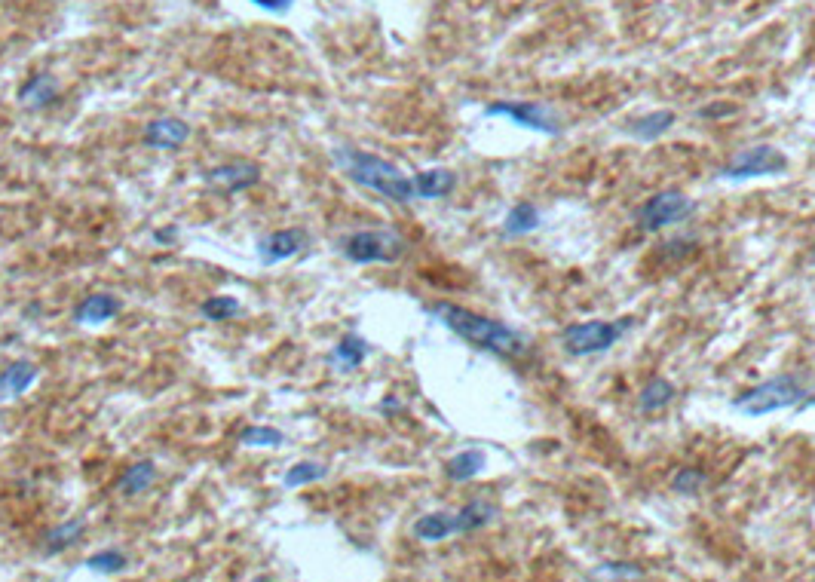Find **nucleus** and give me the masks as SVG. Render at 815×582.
Wrapping results in <instances>:
<instances>
[{
  "label": "nucleus",
  "instance_id": "1",
  "mask_svg": "<svg viewBox=\"0 0 815 582\" xmlns=\"http://www.w3.org/2000/svg\"><path fill=\"white\" fill-rule=\"evenodd\" d=\"M429 313H433L448 331H454L457 337H463L466 344L485 350V353L506 356V359H515V356L527 353V341H524V337L515 328H509L506 322H500V319L482 316V313L457 307V304H436Z\"/></svg>",
  "mask_w": 815,
  "mask_h": 582
},
{
  "label": "nucleus",
  "instance_id": "2",
  "mask_svg": "<svg viewBox=\"0 0 815 582\" xmlns=\"http://www.w3.org/2000/svg\"><path fill=\"white\" fill-rule=\"evenodd\" d=\"M334 157H338V163L344 166V172L356 184L380 193V197H387L393 203H411L417 197V193H414V178H408L390 160H383L377 154H368V151H356V148H338V151H334Z\"/></svg>",
  "mask_w": 815,
  "mask_h": 582
},
{
  "label": "nucleus",
  "instance_id": "3",
  "mask_svg": "<svg viewBox=\"0 0 815 582\" xmlns=\"http://www.w3.org/2000/svg\"><path fill=\"white\" fill-rule=\"evenodd\" d=\"M806 396H809V390H806L803 377L779 374V377H770V380L751 386V390H745L742 396H736L733 411H742L745 417H766V414L803 405Z\"/></svg>",
  "mask_w": 815,
  "mask_h": 582
},
{
  "label": "nucleus",
  "instance_id": "4",
  "mask_svg": "<svg viewBox=\"0 0 815 582\" xmlns=\"http://www.w3.org/2000/svg\"><path fill=\"white\" fill-rule=\"evenodd\" d=\"M408 242L393 230H359L341 242V252L353 264H393L405 255Z\"/></svg>",
  "mask_w": 815,
  "mask_h": 582
},
{
  "label": "nucleus",
  "instance_id": "5",
  "mask_svg": "<svg viewBox=\"0 0 815 582\" xmlns=\"http://www.w3.org/2000/svg\"><path fill=\"white\" fill-rule=\"evenodd\" d=\"M629 328V319L626 322H604V319H592V322H577L561 331V347L564 353L570 356H595V353H607L622 334Z\"/></svg>",
  "mask_w": 815,
  "mask_h": 582
},
{
  "label": "nucleus",
  "instance_id": "6",
  "mask_svg": "<svg viewBox=\"0 0 815 582\" xmlns=\"http://www.w3.org/2000/svg\"><path fill=\"white\" fill-rule=\"evenodd\" d=\"M785 169H788V157L779 148H773V144H754V148L739 151L721 169V178H727V181H745V178L782 175Z\"/></svg>",
  "mask_w": 815,
  "mask_h": 582
},
{
  "label": "nucleus",
  "instance_id": "7",
  "mask_svg": "<svg viewBox=\"0 0 815 582\" xmlns=\"http://www.w3.org/2000/svg\"><path fill=\"white\" fill-rule=\"evenodd\" d=\"M693 212V200L684 190H659L638 209V227L641 230H662L684 221Z\"/></svg>",
  "mask_w": 815,
  "mask_h": 582
},
{
  "label": "nucleus",
  "instance_id": "8",
  "mask_svg": "<svg viewBox=\"0 0 815 582\" xmlns=\"http://www.w3.org/2000/svg\"><path fill=\"white\" fill-rule=\"evenodd\" d=\"M485 117H509L515 126L534 129L543 135L561 132V117L543 102H497V105L485 108Z\"/></svg>",
  "mask_w": 815,
  "mask_h": 582
},
{
  "label": "nucleus",
  "instance_id": "9",
  "mask_svg": "<svg viewBox=\"0 0 815 582\" xmlns=\"http://www.w3.org/2000/svg\"><path fill=\"white\" fill-rule=\"evenodd\" d=\"M307 242H310V236L301 227L276 230V233H270L267 239L258 242V261L267 264V267H273L279 261H289V258H295V255H301L307 249Z\"/></svg>",
  "mask_w": 815,
  "mask_h": 582
},
{
  "label": "nucleus",
  "instance_id": "10",
  "mask_svg": "<svg viewBox=\"0 0 815 582\" xmlns=\"http://www.w3.org/2000/svg\"><path fill=\"white\" fill-rule=\"evenodd\" d=\"M258 181H261V166L249 163V160H233V163H224V166H215V169L206 172V184L212 190H221V193L249 190Z\"/></svg>",
  "mask_w": 815,
  "mask_h": 582
},
{
  "label": "nucleus",
  "instance_id": "11",
  "mask_svg": "<svg viewBox=\"0 0 815 582\" xmlns=\"http://www.w3.org/2000/svg\"><path fill=\"white\" fill-rule=\"evenodd\" d=\"M190 138V126L178 117H157L145 126V144L157 151H178Z\"/></svg>",
  "mask_w": 815,
  "mask_h": 582
},
{
  "label": "nucleus",
  "instance_id": "12",
  "mask_svg": "<svg viewBox=\"0 0 815 582\" xmlns=\"http://www.w3.org/2000/svg\"><path fill=\"white\" fill-rule=\"evenodd\" d=\"M59 99V80L53 74H34L19 86V105L28 111H40Z\"/></svg>",
  "mask_w": 815,
  "mask_h": 582
},
{
  "label": "nucleus",
  "instance_id": "13",
  "mask_svg": "<svg viewBox=\"0 0 815 582\" xmlns=\"http://www.w3.org/2000/svg\"><path fill=\"white\" fill-rule=\"evenodd\" d=\"M40 368L28 359L10 362L4 371H0V399H19L31 390V383L37 380Z\"/></svg>",
  "mask_w": 815,
  "mask_h": 582
},
{
  "label": "nucleus",
  "instance_id": "14",
  "mask_svg": "<svg viewBox=\"0 0 815 582\" xmlns=\"http://www.w3.org/2000/svg\"><path fill=\"white\" fill-rule=\"evenodd\" d=\"M120 313V301L114 295H105V291H95V295L83 298L74 310V319L80 325H102L108 319H114Z\"/></svg>",
  "mask_w": 815,
  "mask_h": 582
},
{
  "label": "nucleus",
  "instance_id": "15",
  "mask_svg": "<svg viewBox=\"0 0 815 582\" xmlns=\"http://www.w3.org/2000/svg\"><path fill=\"white\" fill-rule=\"evenodd\" d=\"M368 341L359 334H344L338 344H334V350L328 353V365L331 368H338V371H356L365 356H368Z\"/></svg>",
  "mask_w": 815,
  "mask_h": 582
},
{
  "label": "nucleus",
  "instance_id": "16",
  "mask_svg": "<svg viewBox=\"0 0 815 582\" xmlns=\"http://www.w3.org/2000/svg\"><path fill=\"white\" fill-rule=\"evenodd\" d=\"M457 533V515L454 512H429L414 521V537L423 543H442Z\"/></svg>",
  "mask_w": 815,
  "mask_h": 582
},
{
  "label": "nucleus",
  "instance_id": "17",
  "mask_svg": "<svg viewBox=\"0 0 815 582\" xmlns=\"http://www.w3.org/2000/svg\"><path fill=\"white\" fill-rule=\"evenodd\" d=\"M675 120H678V114L675 111H650V114H644V117H638V120H629V126H626V135L629 138H635V141H656V138H662L671 126H675Z\"/></svg>",
  "mask_w": 815,
  "mask_h": 582
},
{
  "label": "nucleus",
  "instance_id": "18",
  "mask_svg": "<svg viewBox=\"0 0 815 582\" xmlns=\"http://www.w3.org/2000/svg\"><path fill=\"white\" fill-rule=\"evenodd\" d=\"M457 184V175L451 169H426L414 175V193L420 200H439L448 197Z\"/></svg>",
  "mask_w": 815,
  "mask_h": 582
},
{
  "label": "nucleus",
  "instance_id": "19",
  "mask_svg": "<svg viewBox=\"0 0 815 582\" xmlns=\"http://www.w3.org/2000/svg\"><path fill=\"white\" fill-rule=\"evenodd\" d=\"M485 466H488V454H485L482 448H466V451L454 454V457L445 463V475H448L451 481L463 484V481H472Z\"/></svg>",
  "mask_w": 815,
  "mask_h": 582
},
{
  "label": "nucleus",
  "instance_id": "20",
  "mask_svg": "<svg viewBox=\"0 0 815 582\" xmlns=\"http://www.w3.org/2000/svg\"><path fill=\"white\" fill-rule=\"evenodd\" d=\"M540 224H543L540 206H534V203H515L506 212V218H503V233L506 236H527V233H534Z\"/></svg>",
  "mask_w": 815,
  "mask_h": 582
},
{
  "label": "nucleus",
  "instance_id": "21",
  "mask_svg": "<svg viewBox=\"0 0 815 582\" xmlns=\"http://www.w3.org/2000/svg\"><path fill=\"white\" fill-rule=\"evenodd\" d=\"M154 481H157V466H154L151 460H145V463H132V466L120 475L117 491H120L123 497H138V494L151 491V484H154Z\"/></svg>",
  "mask_w": 815,
  "mask_h": 582
},
{
  "label": "nucleus",
  "instance_id": "22",
  "mask_svg": "<svg viewBox=\"0 0 815 582\" xmlns=\"http://www.w3.org/2000/svg\"><path fill=\"white\" fill-rule=\"evenodd\" d=\"M675 383L671 380H665V377H653L644 390H641V399H638V405H641V411L644 414H656V411H662V408H668L671 402H675Z\"/></svg>",
  "mask_w": 815,
  "mask_h": 582
},
{
  "label": "nucleus",
  "instance_id": "23",
  "mask_svg": "<svg viewBox=\"0 0 815 582\" xmlns=\"http://www.w3.org/2000/svg\"><path fill=\"white\" fill-rule=\"evenodd\" d=\"M454 515H457V533H469V530L491 524L497 518V506H491L488 500H472Z\"/></svg>",
  "mask_w": 815,
  "mask_h": 582
},
{
  "label": "nucleus",
  "instance_id": "24",
  "mask_svg": "<svg viewBox=\"0 0 815 582\" xmlns=\"http://www.w3.org/2000/svg\"><path fill=\"white\" fill-rule=\"evenodd\" d=\"M86 533V521L83 518H71L59 527H53L50 533H46V555H59L65 552L68 546H74L80 537Z\"/></svg>",
  "mask_w": 815,
  "mask_h": 582
},
{
  "label": "nucleus",
  "instance_id": "25",
  "mask_svg": "<svg viewBox=\"0 0 815 582\" xmlns=\"http://www.w3.org/2000/svg\"><path fill=\"white\" fill-rule=\"evenodd\" d=\"M325 475H328V466H325V463L301 460V463H295L289 472L282 475V484H285V488H304V484H313V481H319V478H325Z\"/></svg>",
  "mask_w": 815,
  "mask_h": 582
},
{
  "label": "nucleus",
  "instance_id": "26",
  "mask_svg": "<svg viewBox=\"0 0 815 582\" xmlns=\"http://www.w3.org/2000/svg\"><path fill=\"white\" fill-rule=\"evenodd\" d=\"M285 442V435L276 426H246L239 432V445L246 448H279Z\"/></svg>",
  "mask_w": 815,
  "mask_h": 582
},
{
  "label": "nucleus",
  "instance_id": "27",
  "mask_svg": "<svg viewBox=\"0 0 815 582\" xmlns=\"http://www.w3.org/2000/svg\"><path fill=\"white\" fill-rule=\"evenodd\" d=\"M200 310H203V316L209 322H227V319H236L239 313H243V304H239L236 298H230V295H215V298L203 301Z\"/></svg>",
  "mask_w": 815,
  "mask_h": 582
},
{
  "label": "nucleus",
  "instance_id": "28",
  "mask_svg": "<svg viewBox=\"0 0 815 582\" xmlns=\"http://www.w3.org/2000/svg\"><path fill=\"white\" fill-rule=\"evenodd\" d=\"M705 472L702 469H693V466H684V469H678L675 472V478H671V488H675L678 494H684V497H690V494H699L702 488H705Z\"/></svg>",
  "mask_w": 815,
  "mask_h": 582
},
{
  "label": "nucleus",
  "instance_id": "29",
  "mask_svg": "<svg viewBox=\"0 0 815 582\" xmlns=\"http://www.w3.org/2000/svg\"><path fill=\"white\" fill-rule=\"evenodd\" d=\"M86 567L89 570H99V573H120L126 567V555L117 552V549H105V552H95L86 558Z\"/></svg>",
  "mask_w": 815,
  "mask_h": 582
},
{
  "label": "nucleus",
  "instance_id": "30",
  "mask_svg": "<svg viewBox=\"0 0 815 582\" xmlns=\"http://www.w3.org/2000/svg\"><path fill=\"white\" fill-rule=\"evenodd\" d=\"M641 579L644 570L635 567V564H626V561H610V564H598L592 570V579Z\"/></svg>",
  "mask_w": 815,
  "mask_h": 582
},
{
  "label": "nucleus",
  "instance_id": "31",
  "mask_svg": "<svg viewBox=\"0 0 815 582\" xmlns=\"http://www.w3.org/2000/svg\"><path fill=\"white\" fill-rule=\"evenodd\" d=\"M252 4L261 10H270V13H285V10H292L295 0H252Z\"/></svg>",
  "mask_w": 815,
  "mask_h": 582
},
{
  "label": "nucleus",
  "instance_id": "32",
  "mask_svg": "<svg viewBox=\"0 0 815 582\" xmlns=\"http://www.w3.org/2000/svg\"><path fill=\"white\" fill-rule=\"evenodd\" d=\"M736 108L733 105H727V108H721V105H711V108H705L702 111V117H721V114H733Z\"/></svg>",
  "mask_w": 815,
  "mask_h": 582
},
{
  "label": "nucleus",
  "instance_id": "33",
  "mask_svg": "<svg viewBox=\"0 0 815 582\" xmlns=\"http://www.w3.org/2000/svg\"><path fill=\"white\" fill-rule=\"evenodd\" d=\"M154 239H157V242H175V239H178V230H175V227L157 230V233H154Z\"/></svg>",
  "mask_w": 815,
  "mask_h": 582
},
{
  "label": "nucleus",
  "instance_id": "34",
  "mask_svg": "<svg viewBox=\"0 0 815 582\" xmlns=\"http://www.w3.org/2000/svg\"><path fill=\"white\" fill-rule=\"evenodd\" d=\"M380 411H383V414H396V411H402V402H396V399H383V402H380Z\"/></svg>",
  "mask_w": 815,
  "mask_h": 582
},
{
  "label": "nucleus",
  "instance_id": "35",
  "mask_svg": "<svg viewBox=\"0 0 815 582\" xmlns=\"http://www.w3.org/2000/svg\"><path fill=\"white\" fill-rule=\"evenodd\" d=\"M812 261H815V255H812Z\"/></svg>",
  "mask_w": 815,
  "mask_h": 582
}]
</instances>
